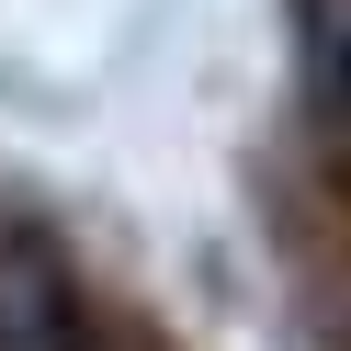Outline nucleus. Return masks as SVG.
<instances>
[{
    "label": "nucleus",
    "instance_id": "1",
    "mask_svg": "<svg viewBox=\"0 0 351 351\" xmlns=\"http://www.w3.org/2000/svg\"><path fill=\"white\" fill-rule=\"evenodd\" d=\"M0 351H80L69 261H57L34 227H0Z\"/></svg>",
    "mask_w": 351,
    "mask_h": 351
},
{
    "label": "nucleus",
    "instance_id": "2",
    "mask_svg": "<svg viewBox=\"0 0 351 351\" xmlns=\"http://www.w3.org/2000/svg\"><path fill=\"white\" fill-rule=\"evenodd\" d=\"M295 46H306V102L351 136V0H306V12H295Z\"/></svg>",
    "mask_w": 351,
    "mask_h": 351
}]
</instances>
